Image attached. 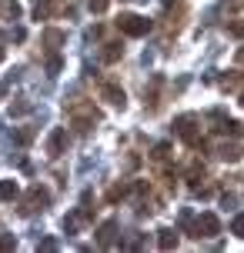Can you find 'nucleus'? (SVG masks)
<instances>
[{
	"mask_svg": "<svg viewBox=\"0 0 244 253\" xmlns=\"http://www.w3.org/2000/svg\"><path fill=\"white\" fill-rule=\"evenodd\" d=\"M241 107H244V93H241Z\"/></svg>",
	"mask_w": 244,
	"mask_h": 253,
	"instance_id": "393cba45",
	"label": "nucleus"
},
{
	"mask_svg": "<svg viewBox=\"0 0 244 253\" xmlns=\"http://www.w3.org/2000/svg\"><path fill=\"white\" fill-rule=\"evenodd\" d=\"M44 43H47V47H61V43H64V34H61V30H44Z\"/></svg>",
	"mask_w": 244,
	"mask_h": 253,
	"instance_id": "f8f14e48",
	"label": "nucleus"
},
{
	"mask_svg": "<svg viewBox=\"0 0 244 253\" xmlns=\"http://www.w3.org/2000/svg\"><path fill=\"white\" fill-rule=\"evenodd\" d=\"M241 153L234 150V147H221V160H238Z\"/></svg>",
	"mask_w": 244,
	"mask_h": 253,
	"instance_id": "a211bd4d",
	"label": "nucleus"
},
{
	"mask_svg": "<svg viewBox=\"0 0 244 253\" xmlns=\"http://www.w3.org/2000/svg\"><path fill=\"white\" fill-rule=\"evenodd\" d=\"M64 147H67V130H64V126H54L51 140H47V153H51V157H61Z\"/></svg>",
	"mask_w": 244,
	"mask_h": 253,
	"instance_id": "39448f33",
	"label": "nucleus"
},
{
	"mask_svg": "<svg viewBox=\"0 0 244 253\" xmlns=\"http://www.w3.org/2000/svg\"><path fill=\"white\" fill-rule=\"evenodd\" d=\"M218 233H221V220L214 213H201L191 223V237H197V240L201 237H218Z\"/></svg>",
	"mask_w": 244,
	"mask_h": 253,
	"instance_id": "7ed1b4c3",
	"label": "nucleus"
},
{
	"mask_svg": "<svg viewBox=\"0 0 244 253\" xmlns=\"http://www.w3.org/2000/svg\"><path fill=\"white\" fill-rule=\"evenodd\" d=\"M47 203H51V193L40 187V183H34V187L27 190V200H24V213H37V210H47Z\"/></svg>",
	"mask_w": 244,
	"mask_h": 253,
	"instance_id": "20e7f679",
	"label": "nucleus"
},
{
	"mask_svg": "<svg viewBox=\"0 0 244 253\" xmlns=\"http://www.w3.org/2000/svg\"><path fill=\"white\" fill-rule=\"evenodd\" d=\"M197 124H201L197 114H181V117H174V133H178L187 147H197V143H201V130H197Z\"/></svg>",
	"mask_w": 244,
	"mask_h": 253,
	"instance_id": "f257e3e1",
	"label": "nucleus"
},
{
	"mask_svg": "<svg viewBox=\"0 0 244 253\" xmlns=\"http://www.w3.org/2000/svg\"><path fill=\"white\" fill-rule=\"evenodd\" d=\"M87 7H90L94 13H104L107 7H111V0H87Z\"/></svg>",
	"mask_w": 244,
	"mask_h": 253,
	"instance_id": "dca6fc26",
	"label": "nucleus"
},
{
	"mask_svg": "<svg viewBox=\"0 0 244 253\" xmlns=\"http://www.w3.org/2000/svg\"><path fill=\"white\" fill-rule=\"evenodd\" d=\"M17 247V237L13 233H0V250H13Z\"/></svg>",
	"mask_w": 244,
	"mask_h": 253,
	"instance_id": "2eb2a0df",
	"label": "nucleus"
},
{
	"mask_svg": "<svg viewBox=\"0 0 244 253\" xmlns=\"http://www.w3.org/2000/svg\"><path fill=\"white\" fill-rule=\"evenodd\" d=\"M101 97L107 103H114V107H121V110H124V103H127V97H124V90L121 87H114V84H104L101 87Z\"/></svg>",
	"mask_w": 244,
	"mask_h": 253,
	"instance_id": "0eeeda50",
	"label": "nucleus"
},
{
	"mask_svg": "<svg viewBox=\"0 0 244 253\" xmlns=\"http://www.w3.org/2000/svg\"><path fill=\"white\" fill-rule=\"evenodd\" d=\"M51 10H54V0H44V3H37L34 17H37V20H47V17H51Z\"/></svg>",
	"mask_w": 244,
	"mask_h": 253,
	"instance_id": "ddd939ff",
	"label": "nucleus"
},
{
	"mask_svg": "<svg viewBox=\"0 0 244 253\" xmlns=\"http://www.w3.org/2000/svg\"><path fill=\"white\" fill-rule=\"evenodd\" d=\"M0 97H3V84H0Z\"/></svg>",
	"mask_w": 244,
	"mask_h": 253,
	"instance_id": "5701e85b",
	"label": "nucleus"
},
{
	"mask_svg": "<svg viewBox=\"0 0 244 253\" xmlns=\"http://www.w3.org/2000/svg\"><path fill=\"white\" fill-rule=\"evenodd\" d=\"M117 30H121L124 37H144V34L151 30V20L141 17V13H121V17H117Z\"/></svg>",
	"mask_w": 244,
	"mask_h": 253,
	"instance_id": "f03ea898",
	"label": "nucleus"
},
{
	"mask_svg": "<svg viewBox=\"0 0 244 253\" xmlns=\"http://www.w3.org/2000/svg\"><path fill=\"white\" fill-rule=\"evenodd\" d=\"M27 110H30V103H13V107H10V117L13 114H27Z\"/></svg>",
	"mask_w": 244,
	"mask_h": 253,
	"instance_id": "6ab92c4d",
	"label": "nucleus"
},
{
	"mask_svg": "<svg viewBox=\"0 0 244 253\" xmlns=\"http://www.w3.org/2000/svg\"><path fill=\"white\" fill-rule=\"evenodd\" d=\"M157 247H161V250H178V233L171 227L157 230Z\"/></svg>",
	"mask_w": 244,
	"mask_h": 253,
	"instance_id": "6e6552de",
	"label": "nucleus"
},
{
	"mask_svg": "<svg viewBox=\"0 0 244 253\" xmlns=\"http://www.w3.org/2000/svg\"><path fill=\"white\" fill-rule=\"evenodd\" d=\"M117 240V220H104L97 230V247H114Z\"/></svg>",
	"mask_w": 244,
	"mask_h": 253,
	"instance_id": "423d86ee",
	"label": "nucleus"
},
{
	"mask_svg": "<svg viewBox=\"0 0 244 253\" xmlns=\"http://www.w3.org/2000/svg\"><path fill=\"white\" fill-rule=\"evenodd\" d=\"M17 193H20L17 180H0V200H13Z\"/></svg>",
	"mask_w": 244,
	"mask_h": 253,
	"instance_id": "9b49d317",
	"label": "nucleus"
},
{
	"mask_svg": "<svg viewBox=\"0 0 244 253\" xmlns=\"http://www.w3.org/2000/svg\"><path fill=\"white\" fill-rule=\"evenodd\" d=\"M37 250H57V240H40Z\"/></svg>",
	"mask_w": 244,
	"mask_h": 253,
	"instance_id": "aec40b11",
	"label": "nucleus"
},
{
	"mask_svg": "<svg viewBox=\"0 0 244 253\" xmlns=\"http://www.w3.org/2000/svg\"><path fill=\"white\" fill-rule=\"evenodd\" d=\"M231 233L238 237V240H244V213H238V216L231 220Z\"/></svg>",
	"mask_w": 244,
	"mask_h": 253,
	"instance_id": "4468645a",
	"label": "nucleus"
},
{
	"mask_svg": "<svg viewBox=\"0 0 244 253\" xmlns=\"http://www.w3.org/2000/svg\"><path fill=\"white\" fill-rule=\"evenodd\" d=\"M0 60H3V47H0Z\"/></svg>",
	"mask_w": 244,
	"mask_h": 253,
	"instance_id": "b1692460",
	"label": "nucleus"
},
{
	"mask_svg": "<svg viewBox=\"0 0 244 253\" xmlns=\"http://www.w3.org/2000/svg\"><path fill=\"white\" fill-rule=\"evenodd\" d=\"M121 53H124V47H121V43H104L101 60H104V63H114L117 57H121Z\"/></svg>",
	"mask_w": 244,
	"mask_h": 253,
	"instance_id": "9d476101",
	"label": "nucleus"
},
{
	"mask_svg": "<svg viewBox=\"0 0 244 253\" xmlns=\"http://www.w3.org/2000/svg\"><path fill=\"white\" fill-rule=\"evenodd\" d=\"M238 60H241V63H244V50H238Z\"/></svg>",
	"mask_w": 244,
	"mask_h": 253,
	"instance_id": "4be33fe9",
	"label": "nucleus"
},
{
	"mask_svg": "<svg viewBox=\"0 0 244 253\" xmlns=\"http://www.w3.org/2000/svg\"><path fill=\"white\" fill-rule=\"evenodd\" d=\"M3 10H7L10 20H17V17H20V3H17V0H7V7H3Z\"/></svg>",
	"mask_w": 244,
	"mask_h": 253,
	"instance_id": "f3484780",
	"label": "nucleus"
},
{
	"mask_svg": "<svg viewBox=\"0 0 244 253\" xmlns=\"http://www.w3.org/2000/svg\"><path fill=\"white\" fill-rule=\"evenodd\" d=\"M231 34L234 37H244V24H231Z\"/></svg>",
	"mask_w": 244,
	"mask_h": 253,
	"instance_id": "412c9836",
	"label": "nucleus"
},
{
	"mask_svg": "<svg viewBox=\"0 0 244 253\" xmlns=\"http://www.w3.org/2000/svg\"><path fill=\"white\" fill-rule=\"evenodd\" d=\"M218 133H231V137H244V124L238 120H221V126H214Z\"/></svg>",
	"mask_w": 244,
	"mask_h": 253,
	"instance_id": "1a4fd4ad",
	"label": "nucleus"
}]
</instances>
